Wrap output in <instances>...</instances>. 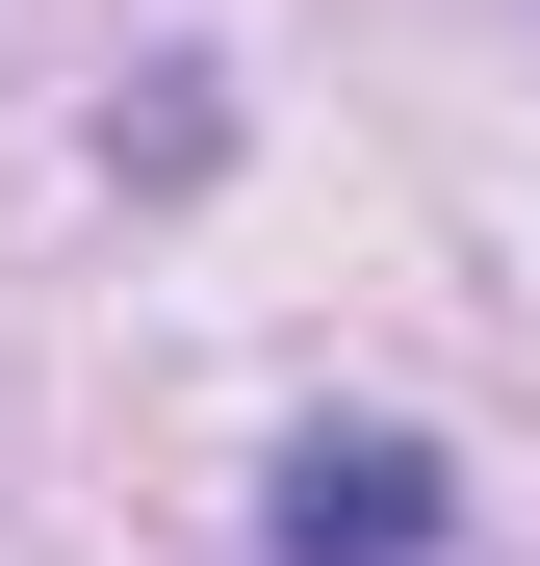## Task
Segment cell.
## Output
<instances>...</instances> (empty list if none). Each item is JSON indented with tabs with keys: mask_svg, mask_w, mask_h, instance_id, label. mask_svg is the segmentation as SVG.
<instances>
[{
	"mask_svg": "<svg viewBox=\"0 0 540 566\" xmlns=\"http://www.w3.org/2000/svg\"><path fill=\"white\" fill-rule=\"evenodd\" d=\"M284 541H309V566H412V541H437V463H412V438H309V463H284Z\"/></svg>",
	"mask_w": 540,
	"mask_h": 566,
	"instance_id": "cell-1",
	"label": "cell"
}]
</instances>
